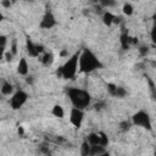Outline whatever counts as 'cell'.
<instances>
[{
    "label": "cell",
    "mask_w": 156,
    "mask_h": 156,
    "mask_svg": "<svg viewBox=\"0 0 156 156\" xmlns=\"http://www.w3.org/2000/svg\"><path fill=\"white\" fill-rule=\"evenodd\" d=\"M83 119H84V110L72 107V110L69 112V122L72 123V126L77 129L80 128Z\"/></svg>",
    "instance_id": "cell-7"
},
{
    "label": "cell",
    "mask_w": 156,
    "mask_h": 156,
    "mask_svg": "<svg viewBox=\"0 0 156 156\" xmlns=\"http://www.w3.org/2000/svg\"><path fill=\"white\" fill-rule=\"evenodd\" d=\"M17 132H18V134H20V135H23V134H24V130H23V127H18V129H17Z\"/></svg>",
    "instance_id": "cell-36"
},
{
    "label": "cell",
    "mask_w": 156,
    "mask_h": 156,
    "mask_svg": "<svg viewBox=\"0 0 156 156\" xmlns=\"http://www.w3.org/2000/svg\"><path fill=\"white\" fill-rule=\"evenodd\" d=\"M10 51H11V54H12L13 56L17 55V39H12L11 46H10Z\"/></svg>",
    "instance_id": "cell-27"
},
{
    "label": "cell",
    "mask_w": 156,
    "mask_h": 156,
    "mask_svg": "<svg viewBox=\"0 0 156 156\" xmlns=\"http://www.w3.org/2000/svg\"><path fill=\"white\" fill-rule=\"evenodd\" d=\"M132 123H133V126L144 128V129H146V130H149V132L152 130V123H151L150 115H149L145 110H139V111H136V112L132 116Z\"/></svg>",
    "instance_id": "cell-4"
},
{
    "label": "cell",
    "mask_w": 156,
    "mask_h": 156,
    "mask_svg": "<svg viewBox=\"0 0 156 156\" xmlns=\"http://www.w3.org/2000/svg\"><path fill=\"white\" fill-rule=\"evenodd\" d=\"M26 50H27V52H28V55H29L30 57H38V56L40 55V54L38 52L37 44H34L29 37L26 38Z\"/></svg>",
    "instance_id": "cell-9"
},
{
    "label": "cell",
    "mask_w": 156,
    "mask_h": 156,
    "mask_svg": "<svg viewBox=\"0 0 156 156\" xmlns=\"http://www.w3.org/2000/svg\"><path fill=\"white\" fill-rule=\"evenodd\" d=\"M33 80H34L33 76H27V77H26V83H27V84L32 85V84H33Z\"/></svg>",
    "instance_id": "cell-33"
},
{
    "label": "cell",
    "mask_w": 156,
    "mask_h": 156,
    "mask_svg": "<svg viewBox=\"0 0 156 156\" xmlns=\"http://www.w3.org/2000/svg\"><path fill=\"white\" fill-rule=\"evenodd\" d=\"M52 62H54V55H52V52H45L43 55V57H41V63L45 67H49V66L52 65Z\"/></svg>",
    "instance_id": "cell-17"
},
{
    "label": "cell",
    "mask_w": 156,
    "mask_h": 156,
    "mask_svg": "<svg viewBox=\"0 0 156 156\" xmlns=\"http://www.w3.org/2000/svg\"><path fill=\"white\" fill-rule=\"evenodd\" d=\"M100 156H111L108 152H105V154H102V155H100Z\"/></svg>",
    "instance_id": "cell-37"
},
{
    "label": "cell",
    "mask_w": 156,
    "mask_h": 156,
    "mask_svg": "<svg viewBox=\"0 0 156 156\" xmlns=\"http://www.w3.org/2000/svg\"><path fill=\"white\" fill-rule=\"evenodd\" d=\"M119 43H121V48L123 50H128L130 45H135L138 44V39L134 37H130L127 28L124 27V23L121 24V35H119Z\"/></svg>",
    "instance_id": "cell-6"
},
{
    "label": "cell",
    "mask_w": 156,
    "mask_h": 156,
    "mask_svg": "<svg viewBox=\"0 0 156 156\" xmlns=\"http://www.w3.org/2000/svg\"><path fill=\"white\" fill-rule=\"evenodd\" d=\"M139 54H140V56H146L147 54H149V46H146V45H141V46H139Z\"/></svg>",
    "instance_id": "cell-28"
},
{
    "label": "cell",
    "mask_w": 156,
    "mask_h": 156,
    "mask_svg": "<svg viewBox=\"0 0 156 156\" xmlns=\"http://www.w3.org/2000/svg\"><path fill=\"white\" fill-rule=\"evenodd\" d=\"M39 150H40L43 154H49V152H50L49 146H46V145H40V146H39Z\"/></svg>",
    "instance_id": "cell-32"
},
{
    "label": "cell",
    "mask_w": 156,
    "mask_h": 156,
    "mask_svg": "<svg viewBox=\"0 0 156 156\" xmlns=\"http://www.w3.org/2000/svg\"><path fill=\"white\" fill-rule=\"evenodd\" d=\"M154 156H156V150H155V151H154Z\"/></svg>",
    "instance_id": "cell-38"
},
{
    "label": "cell",
    "mask_w": 156,
    "mask_h": 156,
    "mask_svg": "<svg viewBox=\"0 0 156 156\" xmlns=\"http://www.w3.org/2000/svg\"><path fill=\"white\" fill-rule=\"evenodd\" d=\"M99 5L102 7V9H108V7H113L116 5V1L113 0H100L99 1Z\"/></svg>",
    "instance_id": "cell-21"
},
{
    "label": "cell",
    "mask_w": 156,
    "mask_h": 156,
    "mask_svg": "<svg viewBox=\"0 0 156 156\" xmlns=\"http://www.w3.org/2000/svg\"><path fill=\"white\" fill-rule=\"evenodd\" d=\"M0 5H1L4 9H10L11 2H10V0H1V1H0Z\"/></svg>",
    "instance_id": "cell-31"
},
{
    "label": "cell",
    "mask_w": 156,
    "mask_h": 156,
    "mask_svg": "<svg viewBox=\"0 0 156 156\" xmlns=\"http://www.w3.org/2000/svg\"><path fill=\"white\" fill-rule=\"evenodd\" d=\"M90 144L84 140L82 144H80V156H89L90 155Z\"/></svg>",
    "instance_id": "cell-18"
},
{
    "label": "cell",
    "mask_w": 156,
    "mask_h": 156,
    "mask_svg": "<svg viewBox=\"0 0 156 156\" xmlns=\"http://www.w3.org/2000/svg\"><path fill=\"white\" fill-rule=\"evenodd\" d=\"M67 55H68L67 50H62V51L60 52V56H61V57H65V56H67Z\"/></svg>",
    "instance_id": "cell-35"
},
{
    "label": "cell",
    "mask_w": 156,
    "mask_h": 156,
    "mask_svg": "<svg viewBox=\"0 0 156 156\" xmlns=\"http://www.w3.org/2000/svg\"><path fill=\"white\" fill-rule=\"evenodd\" d=\"M56 23H57V22H56V18H55L54 13H52L50 10H46L45 13H44L43 17H41V21H40V23H39V27H40L41 29H50V28L55 27Z\"/></svg>",
    "instance_id": "cell-8"
},
{
    "label": "cell",
    "mask_w": 156,
    "mask_h": 156,
    "mask_svg": "<svg viewBox=\"0 0 156 156\" xmlns=\"http://www.w3.org/2000/svg\"><path fill=\"white\" fill-rule=\"evenodd\" d=\"M132 124H133V123L129 122V121H121L119 124H118V129H119L122 133H126V132H128V130L130 129Z\"/></svg>",
    "instance_id": "cell-20"
},
{
    "label": "cell",
    "mask_w": 156,
    "mask_h": 156,
    "mask_svg": "<svg viewBox=\"0 0 156 156\" xmlns=\"http://www.w3.org/2000/svg\"><path fill=\"white\" fill-rule=\"evenodd\" d=\"M51 113H52L55 117H57V118H63V117H65V111H63V107H62L61 105H58V104H55V105L52 106Z\"/></svg>",
    "instance_id": "cell-15"
},
{
    "label": "cell",
    "mask_w": 156,
    "mask_h": 156,
    "mask_svg": "<svg viewBox=\"0 0 156 156\" xmlns=\"http://www.w3.org/2000/svg\"><path fill=\"white\" fill-rule=\"evenodd\" d=\"M67 96H68L72 106L76 108H80V110L87 108L91 101V96L88 90L76 88V87H71L67 89Z\"/></svg>",
    "instance_id": "cell-2"
},
{
    "label": "cell",
    "mask_w": 156,
    "mask_h": 156,
    "mask_svg": "<svg viewBox=\"0 0 156 156\" xmlns=\"http://www.w3.org/2000/svg\"><path fill=\"white\" fill-rule=\"evenodd\" d=\"M87 141L90 145H100V134L99 133H89L87 136Z\"/></svg>",
    "instance_id": "cell-16"
},
{
    "label": "cell",
    "mask_w": 156,
    "mask_h": 156,
    "mask_svg": "<svg viewBox=\"0 0 156 156\" xmlns=\"http://www.w3.org/2000/svg\"><path fill=\"white\" fill-rule=\"evenodd\" d=\"M79 55H80V51L74 52L62 65V76H63V79H73L76 77L77 71H79Z\"/></svg>",
    "instance_id": "cell-3"
},
{
    "label": "cell",
    "mask_w": 156,
    "mask_h": 156,
    "mask_svg": "<svg viewBox=\"0 0 156 156\" xmlns=\"http://www.w3.org/2000/svg\"><path fill=\"white\" fill-rule=\"evenodd\" d=\"M28 100V94L24 90H17L10 99V106L12 110H20Z\"/></svg>",
    "instance_id": "cell-5"
},
{
    "label": "cell",
    "mask_w": 156,
    "mask_h": 156,
    "mask_svg": "<svg viewBox=\"0 0 156 156\" xmlns=\"http://www.w3.org/2000/svg\"><path fill=\"white\" fill-rule=\"evenodd\" d=\"M104 107H106V104H105L104 101H99V102H96V104L94 105V108H95V110H98V111L102 110Z\"/></svg>",
    "instance_id": "cell-30"
},
{
    "label": "cell",
    "mask_w": 156,
    "mask_h": 156,
    "mask_svg": "<svg viewBox=\"0 0 156 156\" xmlns=\"http://www.w3.org/2000/svg\"><path fill=\"white\" fill-rule=\"evenodd\" d=\"M122 11L126 16H132L133 12H134V7L130 2H124L123 4V7H122Z\"/></svg>",
    "instance_id": "cell-19"
},
{
    "label": "cell",
    "mask_w": 156,
    "mask_h": 156,
    "mask_svg": "<svg viewBox=\"0 0 156 156\" xmlns=\"http://www.w3.org/2000/svg\"><path fill=\"white\" fill-rule=\"evenodd\" d=\"M102 62L98 58V56L89 50L88 48H84L80 50L79 55V72L82 73H91L99 68H102Z\"/></svg>",
    "instance_id": "cell-1"
},
{
    "label": "cell",
    "mask_w": 156,
    "mask_h": 156,
    "mask_svg": "<svg viewBox=\"0 0 156 156\" xmlns=\"http://www.w3.org/2000/svg\"><path fill=\"white\" fill-rule=\"evenodd\" d=\"M115 17H116V16H115L113 13H111L110 11H105V12L102 13V22H104V24L107 26V27H110L111 24H113Z\"/></svg>",
    "instance_id": "cell-13"
},
{
    "label": "cell",
    "mask_w": 156,
    "mask_h": 156,
    "mask_svg": "<svg viewBox=\"0 0 156 156\" xmlns=\"http://www.w3.org/2000/svg\"><path fill=\"white\" fill-rule=\"evenodd\" d=\"M106 88H107V93H108L111 96L115 98V95H116V90H117V85L113 84V83H107V84H106Z\"/></svg>",
    "instance_id": "cell-24"
},
{
    "label": "cell",
    "mask_w": 156,
    "mask_h": 156,
    "mask_svg": "<svg viewBox=\"0 0 156 156\" xmlns=\"http://www.w3.org/2000/svg\"><path fill=\"white\" fill-rule=\"evenodd\" d=\"M127 96V90L123 88V87H119L117 85V90H116V95L115 98H118V99H123Z\"/></svg>",
    "instance_id": "cell-22"
},
{
    "label": "cell",
    "mask_w": 156,
    "mask_h": 156,
    "mask_svg": "<svg viewBox=\"0 0 156 156\" xmlns=\"http://www.w3.org/2000/svg\"><path fill=\"white\" fill-rule=\"evenodd\" d=\"M146 78V82H147V85H149V89H150V96H151V100L156 102V84L154 83V80L146 74L145 76Z\"/></svg>",
    "instance_id": "cell-12"
},
{
    "label": "cell",
    "mask_w": 156,
    "mask_h": 156,
    "mask_svg": "<svg viewBox=\"0 0 156 156\" xmlns=\"http://www.w3.org/2000/svg\"><path fill=\"white\" fill-rule=\"evenodd\" d=\"M0 90H1V94L5 95V96H7V95H13V85H12L9 80H2Z\"/></svg>",
    "instance_id": "cell-11"
},
{
    "label": "cell",
    "mask_w": 156,
    "mask_h": 156,
    "mask_svg": "<svg viewBox=\"0 0 156 156\" xmlns=\"http://www.w3.org/2000/svg\"><path fill=\"white\" fill-rule=\"evenodd\" d=\"M6 45H7V37H6L5 34H1V35H0V50H1L2 55L5 54Z\"/></svg>",
    "instance_id": "cell-23"
},
{
    "label": "cell",
    "mask_w": 156,
    "mask_h": 156,
    "mask_svg": "<svg viewBox=\"0 0 156 156\" xmlns=\"http://www.w3.org/2000/svg\"><path fill=\"white\" fill-rule=\"evenodd\" d=\"M2 57L7 61V62H10V61H12V57H13V55L11 54V51L9 50V51H5V54L2 55Z\"/></svg>",
    "instance_id": "cell-29"
},
{
    "label": "cell",
    "mask_w": 156,
    "mask_h": 156,
    "mask_svg": "<svg viewBox=\"0 0 156 156\" xmlns=\"http://www.w3.org/2000/svg\"><path fill=\"white\" fill-rule=\"evenodd\" d=\"M106 152V149L101 145H91L90 146V155L89 156H100Z\"/></svg>",
    "instance_id": "cell-14"
},
{
    "label": "cell",
    "mask_w": 156,
    "mask_h": 156,
    "mask_svg": "<svg viewBox=\"0 0 156 156\" xmlns=\"http://www.w3.org/2000/svg\"><path fill=\"white\" fill-rule=\"evenodd\" d=\"M56 76H57L58 78H63V76H62V66H60V67L56 69Z\"/></svg>",
    "instance_id": "cell-34"
},
{
    "label": "cell",
    "mask_w": 156,
    "mask_h": 156,
    "mask_svg": "<svg viewBox=\"0 0 156 156\" xmlns=\"http://www.w3.org/2000/svg\"><path fill=\"white\" fill-rule=\"evenodd\" d=\"M150 38H151L152 44L156 45V21H154V26H152L151 32H150Z\"/></svg>",
    "instance_id": "cell-26"
},
{
    "label": "cell",
    "mask_w": 156,
    "mask_h": 156,
    "mask_svg": "<svg viewBox=\"0 0 156 156\" xmlns=\"http://www.w3.org/2000/svg\"><path fill=\"white\" fill-rule=\"evenodd\" d=\"M99 134H100V145L101 146H107V144H108V138H107V135L104 133V132H99Z\"/></svg>",
    "instance_id": "cell-25"
},
{
    "label": "cell",
    "mask_w": 156,
    "mask_h": 156,
    "mask_svg": "<svg viewBox=\"0 0 156 156\" xmlns=\"http://www.w3.org/2000/svg\"><path fill=\"white\" fill-rule=\"evenodd\" d=\"M28 71H29V67H28V62H27V58L26 57H21L20 61H18V65H17V73L20 76H28Z\"/></svg>",
    "instance_id": "cell-10"
}]
</instances>
